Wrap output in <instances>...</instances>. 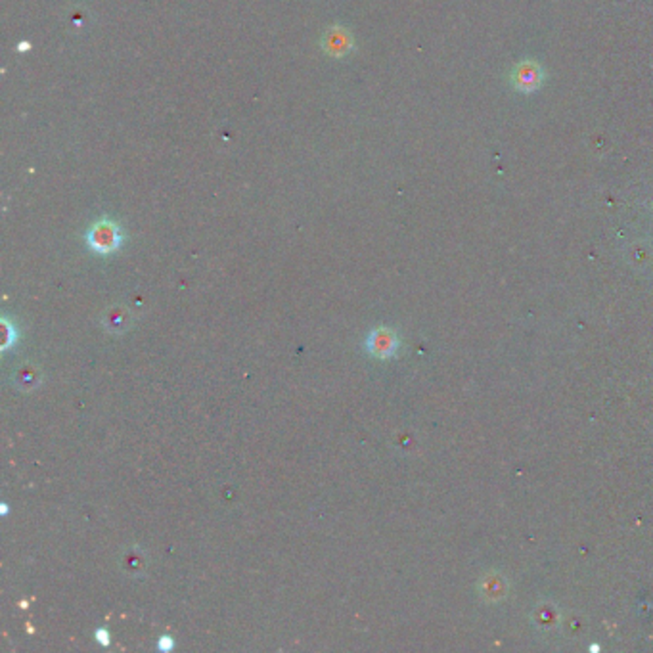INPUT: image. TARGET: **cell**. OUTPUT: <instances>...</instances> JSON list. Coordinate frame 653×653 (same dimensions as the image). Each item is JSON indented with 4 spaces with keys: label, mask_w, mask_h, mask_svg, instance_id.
<instances>
[{
    "label": "cell",
    "mask_w": 653,
    "mask_h": 653,
    "mask_svg": "<svg viewBox=\"0 0 653 653\" xmlns=\"http://www.w3.org/2000/svg\"><path fill=\"white\" fill-rule=\"evenodd\" d=\"M86 244L94 253L110 255V253H115L123 244V232L113 220L102 218L90 226V230L86 234Z\"/></svg>",
    "instance_id": "1"
},
{
    "label": "cell",
    "mask_w": 653,
    "mask_h": 653,
    "mask_svg": "<svg viewBox=\"0 0 653 653\" xmlns=\"http://www.w3.org/2000/svg\"><path fill=\"white\" fill-rule=\"evenodd\" d=\"M368 351L377 358H391L399 349V339L396 334L389 328H377L370 334Z\"/></svg>",
    "instance_id": "2"
},
{
    "label": "cell",
    "mask_w": 653,
    "mask_h": 653,
    "mask_svg": "<svg viewBox=\"0 0 653 653\" xmlns=\"http://www.w3.org/2000/svg\"><path fill=\"white\" fill-rule=\"evenodd\" d=\"M322 47L324 50L331 56H336V58H341L345 54L351 52V47H353V40H351V33L343 27H331L330 31L326 33L322 40Z\"/></svg>",
    "instance_id": "3"
},
{
    "label": "cell",
    "mask_w": 653,
    "mask_h": 653,
    "mask_svg": "<svg viewBox=\"0 0 653 653\" xmlns=\"http://www.w3.org/2000/svg\"><path fill=\"white\" fill-rule=\"evenodd\" d=\"M104 322H106V328L112 334H121V331H125L129 328L131 317H129V312L123 307H113V309L107 310Z\"/></svg>",
    "instance_id": "4"
},
{
    "label": "cell",
    "mask_w": 653,
    "mask_h": 653,
    "mask_svg": "<svg viewBox=\"0 0 653 653\" xmlns=\"http://www.w3.org/2000/svg\"><path fill=\"white\" fill-rule=\"evenodd\" d=\"M16 382L20 385L21 389H33L37 382H39V374H37V370L31 366V364H27V366H21L18 372H16Z\"/></svg>",
    "instance_id": "5"
},
{
    "label": "cell",
    "mask_w": 653,
    "mask_h": 653,
    "mask_svg": "<svg viewBox=\"0 0 653 653\" xmlns=\"http://www.w3.org/2000/svg\"><path fill=\"white\" fill-rule=\"evenodd\" d=\"M515 81L519 85H525V88H533V85H539V75H534L533 66H525Z\"/></svg>",
    "instance_id": "6"
},
{
    "label": "cell",
    "mask_w": 653,
    "mask_h": 653,
    "mask_svg": "<svg viewBox=\"0 0 653 653\" xmlns=\"http://www.w3.org/2000/svg\"><path fill=\"white\" fill-rule=\"evenodd\" d=\"M94 638H96L102 646H107V644H110V633H107L106 628H98L96 634H94Z\"/></svg>",
    "instance_id": "7"
},
{
    "label": "cell",
    "mask_w": 653,
    "mask_h": 653,
    "mask_svg": "<svg viewBox=\"0 0 653 653\" xmlns=\"http://www.w3.org/2000/svg\"><path fill=\"white\" fill-rule=\"evenodd\" d=\"M158 647H159V649H163V652H169V649H172V638H171V636H161V638H159V642H158Z\"/></svg>",
    "instance_id": "8"
}]
</instances>
